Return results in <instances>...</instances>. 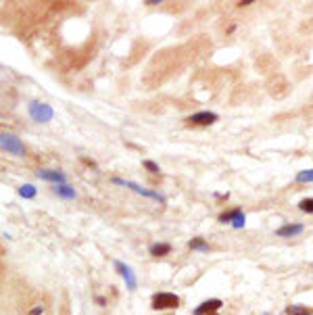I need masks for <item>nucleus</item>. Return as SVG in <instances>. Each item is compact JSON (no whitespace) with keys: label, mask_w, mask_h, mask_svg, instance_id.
<instances>
[{"label":"nucleus","mask_w":313,"mask_h":315,"mask_svg":"<svg viewBox=\"0 0 313 315\" xmlns=\"http://www.w3.org/2000/svg\"><path fill=\"white\" fill-rule=\"evenodd\" d=\"M27 113H29V117L36 123H48V121H52V117H54V109L50 105L38 103V101H32L27 105Z\"/></svg>","instance_id":"1"},{"label":"nucleus","mask_w":313,"mask_h":315,"mask_svg":"<svg viewBox=\"0 0 313 315\" xmlns=\"http://www.w3.org/2000/svg\"><path fill=\"white\" fill-rule=\"evenodd\" d=\"M150 307L154 311H165V309H178L180 307V297L173 292H156L152 297Z\"/></svg>","instance_id":"2"},{"label":"nucleus","mask_w":313,"mask_h":315,"mask_svg":"<svg viewBox=\"0 0 313 315\" xmlns=\"http://www.w3.org/2000/svg\"><path fill=\"white\" fill-rule=\"evenodd\" d=\"M111 182H113L115 186H123V188H130V190H134L136 194H142V196H146V199H152V201L165 203V196H163V194L154 192V190H148V188H142L140 184H136V182H130V180H121V178H113Z\"/></svg>","instance_id":"3"},{"label":"nucleus","mask_w":313,"mask_h":315,"mask_svg":"<svg viewBox=\"0 0 313 315\" xmlns=\"http://www.w3.org/2000/svg\"><path fill=\"white\" fill-rule=\"evenodd\" d=\"M0 144H3L5 150H9V154L25 156V144L21 142V138H17L15 134L3 132V136H0Z\"/></svg>","instance_id":"4"},{"label":"nucleus","mask_w":313,"mask_h":315,"mask_svg":"<svg viewBox=\"0 0 313 315\" xmlns=\"http://www.w3.org/2000/svg\"><path fill=\"white\" fill-rule=\"evenodd\" d=\"M115 269H117V273L123 278V282H126V288L130 290V292H134L136 288H138V278H136V273H134V269L128 265V263H123V261H119L117 259L115 263Z\"/></svg>","instance_id":"5"},{"label":"nucleus","mask_w":313,"mask_h":315,"mask_svg":"<svg viewBox=\"0 0 313 315\" xmlns=\"http://www.w3.org/2000/svg\"><path fill=\"white\" fill-rule=\"evenodd\" d=\"M217 119H220L217 113H213V111H201V113L190 115L186 121H188L190 125H211V123H215Z\"/></svg>","instance_id":"6"},{"label":"nucleus","mask_w":313,"mask_h":315,"mask_svg":"<svg viewBox=\"0 0 313 315\" xmlns=\"http://www.w3.org/2000/svg\"><path fill=\"white\" fill-rule=\"evenodd\" d=\"M222 307H224V301L222 299H209V301H203L192 313L194 315H213V313H217Z\"/></svg>","instance_id":"7"},{"label":"nucleus","mask_w":313,"mask_h":315,"mask_svg":"<svg viewBox=\"0 0 313 315\" xmlns=\"http://www.w3.org/2000/svg\"><path fill=\"white\" fill-rule=\"evenodd\" d=\"M36 175L40 180H44V182H52L54 186L56 184H65V173L58 171V169H38Z\"/></svg>","instance_id":"8"},{"label":"nucleus","mask_w":313,"mask_h":315,"mask_svg":"<svg viewBox=\"0 0 313 315\" xmlns=\"http://www.w3.org/2000/svg\"><path fill=\"white\" fill-rule=\"evenodd\" d=\"M303 230H305L303 224H284L282 228L276 230V236L278 238H295V236L303 234Z\"/></svg>","instance_id":"9"},{"label":"nucleus","mask_w":313,"mask_h":315,"mask_svg":"<svg viewBox=\"0 0 313 315\" xmlns=\"http://www.w3.org/2000/svg\"><path fill=\"white\" fill-rule=\"evenodd\" d=\"M52 192L58 196V199H65V201H73L75 199V188L67 186V184H56L52 186Z\"/></svg>","instance_id":"10"},{"label":"nucleus","mask_w":313,"mask_h":315,"mask_svg":"<svg viewBox=\"0 0 313 315\" xmlns=\"http://www.w3.org/2000/svg\"><path fill=\"white\" fill-rule=\"evenodd\" d=\"M148 253L152 255V257H165V255L171 253V244L169 242H154V244H150Z\"/></svg>","instance_id":"11"},{"label":"nucleus","mask_w":313,"mask_h":315,"mask_svg":"<svg viewBox=\"0 0 313 315\" xmlns=\"http://www.w3.org/2000/svg\"><path fill=\"white\" fill-rule=\"evenodd\" d=\"M240 215H244L242 213V209H234V211H228V213H222L220 215V224H234L236 222Z\"/></svg>","instance_id":"12"},{"label":"nucleus","mask_w":313,"mask_h":315,"mask_svg":"<svg viewBox=\"0 0 313 315\" xmlns=\"http://www.w3.org/2000/svg\"><path fill=\"white\" fill-rule=\"evenodd\" d=\"M19 196L21 199H36V194H38V190H36V186L34 184H23V186H19Z\"/></svg>","instance_id":"13"},{"label":"nucleus","mask_w":313,"mask_h":315,"mask_svg":"<svg viewBox=\"0 0 313 315\" xmlns=\"http://www.w3.org/2000/svg\"><path fill=\"white\" fill-rule=\"evenodd\" d=\"M295 182L297 184H311L313 182V169H303L295 175Z\"/></svg>","instance_id":"14"},{"label":"nucleus","mask_w":313,"mask_h":315,"mask_svg":"<svg viewBox=\"0 0 313 315\" xmlns=\"http://www.w3.org/2000/svg\"><path fill=\"white\" fill-rule=\"evenodd\" d=\"M188 246H190L192 250H201V253H209V250H211V246H209L203 238H192V240L188 242Z\"/></svg>","instance_id":"15"},{"label":"nucleus","mask_w":313,"mask_h":315,"mask_svg":"<svg viewBox=\"0 0 313 315\" xmlns=\"http://www.w3.org/2000/svg\"><path fill=\"white\" fill-rule=\"evenodd\" d=\"M286 313H288V315H313V311H311V309H307V307H299V305H292V307H288V309H286Z\"/></svg>","instance_id":"16"},{"label":"nucleus","mask_w":313,"mask_h":315,"mask_svg":"<svg viewBox=\"0 0 313 315\" xmlns=\"http://www.w3.org/2000/svg\"><path fill=\"white\" fill-rule=\"evenodd\" d=\"M299 209H301L303 213H313V199H303V201L299 203Z\"/></svg>","instance_id":"17"},{"label":"nucleus","mask_w":313,"mask_h":315,"mask_svg":"<svg viewBox=\"0 0 313 315\" xmlns=\"http://www.w3.org/2000/svg\"><path fill=\"white\" fill-rule=\"evenodd\" d=\"M142 167H144V169H148V171H150V173H154V175H159V173H161L159 165H156L154 161H142Z\"/></svg>","instance_id":"18"},{"label":"nucleus","mask_w":313,"mask_h":315,"mask_svg":"<svg viewBox=\"0 0 313 315\" xmlns=\"http://www.w3.org/2000/svg\"><path fill=\"white\" fill-rule=\"evenodd\" d=\"M244 222H246V217H244V215H240V217L232 224V228H234V230H240V228H244Z\"/></svg>","instance_id":"19"},{"label":"nucleus","mask_w":313,"mask_h":315,"mask_svg":"<svg viewBox=\"0 0 313 315\" xmlns=\"http://www.w3.org/2000/svg\"><path fill=\"white\" fill-rule=\"evenodd\" d=\"M42 313H44V305H38V307H34L29 311V315H42Z\"/></svg>","instance_id":"20"},{"label":"nucleus","mask_w":313,"mask_h":315,"mask_svg":"<svg viewBox=\"0 0 313 315\" xmlns=\"http://www.w3.org/2000/svg\"><path fill=\"white\" fill-rule=\"evenodd\" d=\"M96 303H99L101 307H107V299L105 297H96Z\"/></svg>","instance_id":"21"},{"label":"nucleus","mask_w":313,"mask_h":315,"mask_svg":"<svg viewBox=\"0 0 313 315\" xmlns=\"http://www.w3.org/2000/svg\"><path fill=\"white\" fill-rule=\"evenodd\" d=\"M144 5H148V7H154V5H161V0H144Z\"/></svg>","instance_id":"22"},{"label":"nucleus","mask_w":313,"mask_h":315,"mask_svg":"<svg viewBox=\"0 0 313 315\" xmlns=\"http://www.w3.org/2000/svg\"><path fill=\"white\" fill-rule=\"evenodd\" d=\"M248 5H253V0H242V3H238V7H248Z\"/></svg>","instance_id":"23"},{"label":"nucleus","mask_w":313,"mask_h":315,"mask_svg":"<svg viewBox=\"0 0 313 315\" xmlns=\"http://www.w3.org/2000/svg\"><path fill=\"white\" fill-rule=\"evenodd\" d=\"M213 315H217V313H213Z\"/></svg>","instance_id":"24"}]
</instances>
